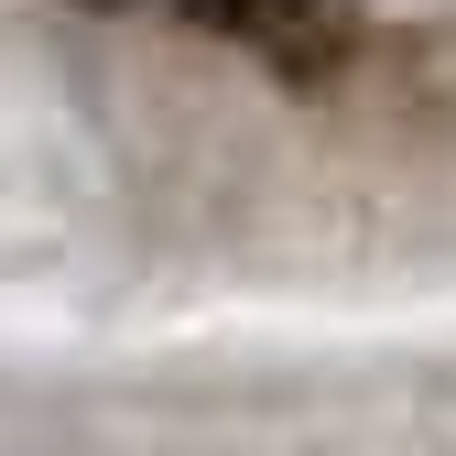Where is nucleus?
I'll list each match as a JSON object with an SVG mask.
<instances>
[{
	"mask_svg": "<svg viewBox=\"0 0 456 456\" xmlns=\"http://www.w3.org/2000/svg\"><path fill=\"white\" fill-rule=\"evenodd\" d=\"M87 12H120V0H87Z\"/></svg>",
	"mask_w": 456,
	"mask_h": 456,
	"instance_id": "nucleus-1",
	"label": "nucleus"
}]
</instances>
